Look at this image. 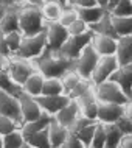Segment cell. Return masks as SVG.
Masks as SVG:
<instances>
[{
    "label": "cell",
    "instance_id": "obj_1",
    "mask_svg": "<svg viewBox=\"0 0 132 148\" xmlns=\"http://www.w3.org/2000/svg\"><path fill=\"white\" fill-rule=\"evenodd\" d=\"M16 8L19 14V30L23 36H34L45 31L47 22L41 13V5L27 3Z\"/></svg>",
    "mask_w": 132,
    "mask_h": 148
},
{
    "label": "cell",
    "instance_id": "obj_2",
    "mask_svg": "<svg viewBox=\"0 0 132 148\" xmlns=\"http://www.w3.org/2000/svg\"><path fill=\"white\" fill-rule=\"evenodd\" d=\"M36 70L45 78H62L69 70L75 67V61L64 58L58 51H45L39 59L34 61Z\"/></svg>",
    "mask_w": 132,
    "mask_h": 148
},
{
    "label": "cell",
    "instance_id": "obj_3",
    "mask_svg": "<svg viewBox=\"0 0 132 148\" xmlns=\"http://www.w3.org/2000/svg\"><path fill=\"white\" fill-rule=\"evenodd\" d=\"M47 51V34L45 31L34 36H23L20 49L14 55L22 59H28V61H36Z\"/></svg>",
    "mask_w": 132,
    "mask_h": 148
},
{
    "label": "cell",
    "instance_id": "obj_4",
    "mask_svg": "<svg viewBox=\"0 0 132 148\" xmlns=\"http://www.w3.org/2000/svg\"><path fill=\"white\" fill-rule=\"evenodd\" d=\"M95 95L97 100L101 103H114V105H121L125 106L129 101V97L123 92V89L120 87L117 83H114L112 79L104 81L98 86H93Z\"/></svg>",
    "mask_w": 132,
    "mask_h": 148
},
{
    "label": "cell",
    "instance_id": "obj_5",
    "mask_svg": "<svg viewBox=\"0 0 132 148\" xmlns=\"http://www.w3.org/2000/svg\"><path fill=\"white\" fill-rule=\"evenodd\" d=\"M36 72V66L33 61L28 59H22L19 56H10L8 61V73H10L11 79L19 86H23V83Z\"/></svg>",
    "mask_w": 132,
    "mask_h": 148
},
{
    "label": "cell",
    "instance_id": "obj_6",
    "mask_svg": "<svg viewBox=\"0 0 132 148\" xmlns=\"http://www.w3.org/2000/svg\"><path fill=\"white\" fill-rule=\"evenodd\" d=\"M93 31L89 30L87 33L79 34V36H69L67 42L64 44V47L58 51L59 55H62L64 58L71 59V61H76L78 56L82 53V50L86 49L87 45L92 44V39H93Z\"/></svg>",
    "mask_w": 132,
    "mask_h": 148
},
{
    "label": "cell",
    "instance_id": "obj_7",
    "mask_svg": "<svg viewBox=\"0 0 132 148\" xmlns=\"http://www.w3.org/2000/svg\"><path fill=\"white\" fill-rule=\"evenodd\" d=\"M99 55L95 51V49L90 45H87L86 49L82 50V53L78 56V59L75 61V67L73 69L79 73V77L82 79H89L90 81V77L92 73H93L95 67H97V64L99 61Z\"/></svg>",
    "mask_w": 132,
    "mask_h": 148
},
{
    "label": "cell",
    "instance_id": "obj_8",
    "mask_svg": "<svg viewBox=\"0 0 132 148\" xmlns=\"http://www.w3.org/2000/svg\"><path fill=\"white\" fill-rule=\"evenodd\" d=\"M118 67H120V62H118L115 55L114 56H101L98 64H97V67H95L93 73L90 77V83L93 86H98L104 81H109L110 77L115 73V70Z\"/></svg>",
    "mask_w": 132,
    "mask_h": 148
},
{
    "label": "cell",
    "instance_id": "obj_9",
    "mask_svg": "<svg viewBox=\"0 0 132 148\" xmlns=\"http://www.w3.org/2000/svg\"><path fill=\"white\" fill-rule=\"evenodd\" d=\"M47 51H59L69 39V30L59 22H50L45 27Z\"/></svg>",
    "mask_w": 132,
    "mask_h": 148
},
{
    "label": "cell",
    "instance_id": "obj_10",
    "mask_svg": "<svg viewBox=\"0 0 132 148\" xmlns=\"http://www.w3.org/2000/svg\"><path fill=\"white\" fill-rule=\"evenodd\" d=\"M0 115L13 119L19 125H23L22 112H20V101L19 97L13 94H8L5 90H0Z\"/></svg>",
    "mask_w": 132,
    "mask_h": 148
},
{
    "label": "cell",
    "instance_id": "obj_11",
    "mask_svg": "<svg viewBox=\"0 0 132 148\" xmlns=\"http://www.w3.org/2000/svg\"><path fill=\"white\" fill-rule=\"evenodd\" d=\"M19 101H20V112H22L23 123L33 122V120L39 119L44 114L42 108L39 106L36 97H31V95L22 92V94L19 95Z\"/></svg>",
    "mask_w": 132,
    "mask_h": 148
},
{
    "label": "cell",
    "instance_id": "obj_12",
    "mask_svg": "<svg viewBox=\"0 0 132 148\" xmlns=\"http://www.w3.org/2000/svg\"><path fill=\"white\" fill-rule=\"evenodd\" d=\"M36 100H37L39 106L42 108L44 112L53 115V117L62 109L64 106H67L70 103V97H69V95H65V94H62V95H51V97L39 95V97H36Z\"/></svg>",
    "mask_w": 132,
    "mask_h": 148
},
{
    "label": "cell",
    "instance_id": "obj_13",
    "mask_svg": "<svg viewBox=\"0 0 132 148\" xmlns=\"http://www.w3.org/2000/svg\"><path fill=\"white\" fill-rule=\"evenodd\" d=\"M123 115H125V106L114 105V103H98V123H103V125L117 123V120Z\"/></svg>",
    "mask_w": 132,
    "mask_h": 148
},
{
    "label": "cell",
    "instance_id": "obj_14",
    "mask_svg": "<svg viewBox=\"0 0 132 148\" xmlns=\"http://www.w3.org/2000/svg\"><path fill=\"white\" fill-rule=\"evenodd\" d=\"M114 83L123 89V92L132 100V62L129 64H120V67L115 70V73L110 77Z\"/></svg>",
    "mask_w": 132,
    "mask_h": 148
},
{
    "label": "cell",
    "instance_id": "obj_15",
    "mask_svg": "<svg viewBox=\"0 0 132 148\" xmlns=\"http://www.w3.org/2000/svg\"><path fill=\"white\" fill-rule=\"evenodd\" d=\"M78 105H79V109H81V115L84 117L90 119V120H95L97 122V117H98V100H97V95H95V89L92 87L90 90H87L84 95H81L78 100Z\"/></svg>",
    "mask_w": 132,
    "mask_h": 148
},
{
    "label": "cell",
    "instance_id": "obj_16",
    "mask_svg": "<svg viewBox=\"0 0 132 148\" xmlns=\"http://www.w3.org/2000/svg\"><path fill=\"white\" fill-rule=\"evenodd\" d=\"M117 41L118 39L110 38V36L95 33L93 39H92V47L99 56H114L117 53Z\"/></svg>",
    "mask_w": 132,
    "mask_h": 148
},
{
    "label": "cell",
    "instance_id": "obj_17",
    "mask_svg": "<svg viewBox=\"0 0 132 148\" xmlns=\"http://www.w3.org/2000/svg\"><path fill=\"white\" fill-rule=\"evenodd\" d=\"M79 115H81V109H79V105L76 100H70V103L67 106H64L58 114L54 115V120L58 123H61L62 126L69 128L71 123L76 120Z\"/></svg>",
    "mask_w": 132,
    "mask_h": 148
},
{
    "label": "cell",
    "instance_id": "obj_18",
    "mask_svg": "<svg viewBox=\"0 0 132 148\" xmlns=\"http://www.w3.org/2000/svg\"><path fill=\"white\" fill-rule=\"evenodd\" d=\"M53 115H50V114H47V112H44L39 119H36L33 120V122H28V123H23V125L20 126V131H22V134H23V137H28V136H31V134H36V133H39V131H42V130H47V128L50 126V123L53 122Z\"/></svg>",
    "mask_w": 132,
    "mask_h": 148
},
{
    "label": "cell",
    "instance_id": "obj_19",
    "mask_svg": "<svg viewBox=\"0 0 132 148\" xmlns=\"http://www.w3.org/2000/svg\"><path fill=\"white\" fill-rule=\"evenodd\" d=\"M69 128L62 126L61 123H58L53 119V122L48 126V137H50V143L51 148H62L64 142H65L67 136H69Z\"/></svg>",
    "mask_w": 132,
    "mask_h": 148
},
{
    "label": "cell",
    "instance_id": "obj_20",
    "mask_svg": "<svg viewBox=\"0 0 132 148\" xmlns=\"http://www.w3.org/2000/svg\"><path fill=\"white\" fill-rule=\"evenodd\" d=\"M44 81H45V77L41 73L39 70H36L30 78L23 83L22 86V92L31 95V97H39L42 95V89H44Z\"/></svg>",
    "mask_w": 132,
    "mask_h": 148
},
{
    "label": "cell",
    "instance_id": "obj_21",
    "mask_svg": "<svg viewBox=\"0 0 132 148\" xmlns=\"http://www.w3.org/2000/svg\"><path fill=\"white\" fill-rule=\"evenodd\" d=\"M117 56L120 64H129L132 62V34L118 38L117 41Z\"/></svg>",
    "mask_w": 132,
    "mask_h": 148
},
{
    "label": "cell",
    "instance_id": "obj_22",
    "mask_svg": "<svg viewBox=\"0 0 132 148\" xmlns=\"http://www.w3.org/2000/svg\"><path fill=\"white\" fill-rule=\"evenodd\" d=\"M0 30L5 34L20 31L19 30V14H17V8L16 6H8L3 19L0 21Z\"/></svg>",
    "mask_w": 132,
    "mask_h": 148
},
{
    "label": "cell",
    "instance_id": "obj_23",
    "mask_svg": "<svg viewBox=\"0 0 132 148\" xmlns=\"http://www.w3.org/2000/svg\"><path fill=\"white\" fill-rule=\"evenodd\" d=\"M107 11L104 8L101 6H92V8H81V10H78V14H79V19L84 21L89 27H93L95 23H98L101 21L103 17H104V14Z\"/></svg>",
    "mask_w": 132,
    "mask_h": 148
},
{
    "label": "cell",
    "instance_id": "obj_24",
    "mask_svg": "<svg viewBox=\"0 0 132 148\" xmlns=\"http://www.w3.org/2000/svg\"><path fill=\"white\" fill-rule=\"evenodd\" d=\"M62 10H64V8L59 5L56 0L41 3V13H42V16H44V19H45L47 23H50V22H58L59 17H61Z\"/></svg>",
    "mask_w": 132,
    "mask_h": 148
},
{
    "label": "cell",
    "instance_id": "obj_25",
    "mask_svg": "<svg viewBox=\"0 0 132 148\" xmlns=\"http://www.w3.org/2000/svg\"><path fill=\"white\" fill-rule=\"evenodd\" d=\"M90 30L97 34H104V36H110V38L118 39L117 33H115V28H114V23H112V16H110L109 11L104 14V17H103L98 23H95L93 27H90Z\"/></svg>",
    "mask_w": 132,
    "mask_h": 148
},
{
    "label": "cell",
    "instance_id": "obj_26",
    "mask_svg": "<svg viewBox=\"0 0 132 148\" xmlns=\"http://www.w3.org/2000/svg\"><path fill=\"white\" fill-rule=\"evenodd\" d=\"M103 126H104V130H106V147L104 148H120L121 139L125 137V136L120 133L117 125H115V123H107V125H103Z\"/></svg>",
    "mask_w": 132,
    "mask_h": 148
},
{
    "label": "cell",
    "instance_id": "obj_27",
    "mask_svg": "<svg viewBox=\"0 0 132 148\" xmlns=\"http://www.w3.org/2000/svg\"><path fill=\"white\" fill-rule=\"evenodd\" d=\"M112 23H114L115 33L118 38L132 34V17H115V16H112Z\"/></svg>",
    "mask_w": 132,
    "mask_h": 148
},
{
    "label": "cell",
    "instance_id": "obj_28",
    "mask_svg": "<svg viewBox=\"0 0 132 148\" xmlns=\"http://www.w3.org/2000/svg\"><path fill=\"white\" fill-rule=\"evenodd\" d=\"M62 94H65V90H64L61 78H45L42 95L51 97V95H62Z\"/></svg>",
    "mask_w": 132,
    "mask_h": 148
},
{
    "label": "cell",
    "instance_id": "obj_29",
    "mask_svg": "<svg viewBox=\"0 0 132 148\" xmlns=\"http://www.w3.org/2000/svg\"><path fill=\"white\" fill-rule=\"evenodd\" d=\"M25 140H27V143H30V145L34 147V148H51L50 137H48V128L39 131V133H36V134L28 136Z\"/></svg>",
    "mask_w": 132,
    "mask_h": 148
},
{
    "label": "cell",
    "instance_id": "obj_30",
    "mask_svg": "<svg viewBox=\"0 0 132 148\" xmlns=\"http://www.w3.org/2000/svg\"><path fill=\"white\" fill-rule=\"evenodd\" d=\"M0 90H5L8 94H13L16 97H19V95L22 94V87L19 84H16V83L11 79L10 73L6 72H3V73H0Z\"/></svg>",
    "mask_w": 132,
    "mask_h": 148
},
{
    "label": "cell",
    "instance_id": "obj_31",
    "mask_svg": "<svg viewBox=\"0 0 132 148\" xmlns=\"http://www.w3.org/2000/svg\"><path fill=\"white\" fill-rule=\"evenodd\" d=\"M61 81H62V86H64V90H65V95H69L71 90L76 87L79 83L82 81V78L79 77V73L75 69H71V70H69L65 75L61 78Z\"/></svg>",
    "mask_w": 132,
    "mask_h": 148
},
{
    "label": "cell",
    "instance_id": "obj_32",
    "mask_svg": "<svg viewBox=\"0 0 132 148\" xmlns=\"http://www.w3.org/2000/svg\"><path fill=\"white\" fill-rule=\"evenodd\" d=\"M25 142L27 140L20 130H16L13 133L3 136V148H20Z\"/></svg>",
    "mask_w": 132,
    "mask_h": 148
},
{
    "label": "cell",
    "instance_id": "obj_33",
    "mask_svg": "<svg viewBox=\"0 0 132 148\" xmlns=\"http://www.w3.org/2000/svg\"><path fill=\"white\" fill-rule=\"evenodd\" d=\"M22 39H23V34L20 31H14V33L6 34V47H8V51H10V56H14L19 51Z\"/></svg>",
    "mask_w": 132,
    "mask_h": 148
},
{
    "label": "cell",
    "instance_id": "obj_34",
    "mask_svg": "<svg viewBox=\"0 0 132 148\" xmlns=\"http://www.w3.org/2000/svg\"><path fill=\"white\" fill-rule=\"evenodd\" d=\"M97 125H98V122L92 123V125L86 126V128H82V130L76 134V136H78V139L82 142V145L86 147V148H90V145H92V140H93L95 131H97Z\"/></svg>",
    "mask_w": 132,
    "mask_h": 148
},
{
    "label": "cell",
    "instance_id": "obj_35",
    "mask_svg": "<svg viewBox=\"0 0 132 148\" xmlns=\"http://www.w3.org/2000/svg\"><path fill=\"white\" fill-rule=\"evenodd\" d=\"M109 13L115 17H132V2L131 0H121Z\"/></svg>",
    "mask_w": 132,
    "mask_h": 148
},
{
    "label": "cell",
    "instance_id": "obj_36",
    "mask_svg": "<svg viewBox=\"0 0 132 148\" xmlns=\"http://www.w3.org/2000/svg\"><path fill=\"white\" fill-rule=\"evenodd\" d=\"M78 19H79L78 10H76V8H71V6H69V8H64V10H62L61 17H59V21H58V22L67 28V27L71 25V23H73L75 21H78Z\"/></svg>",
    "mask_w": 132,
    "mask_h": 148
},
{
    "label": "cell",
    "instance_id": "obj_37",
    "mask_svg": "<svg viewBox=\"0 0 132 148\" xmlns=\"http://www.w3.org/2000/svg\"><path fill=\"white\" fill-rule=\"evenodd\" d=\"M16 130H20V125L17 122H14L10 117H5V115H0V136H6Z\"/></svg>",
    "mask_w": 132,
    "mask_h": 148
},
{
    "label": "cell",
    "instance_id": "obj_38",
    "mask_svg": "<svg viewBox=\"0 0 132 148\" xmlns=\"http://www.w3.org/2000/svg\"><path fill=\"white\" fill-rule=\"evenodd\" d=\"M104 147H106V130L101 123H98L90 148H104Z\"/></svg>",
    "mask_w": 132,
    "mask_h": 148
},
{
    "label": "cell",
    "instance_id": "obj_39",
    "mask_svg": "<svg viewBox=\"0 0 132 148\" xmlns=\"http://www.w3.org/2000/svg\"><path fill=\"white\" fill-rule=\"evenodd\" d=\"M92 87H93V84H92L89 79H82V81L79 83V84L69 94V97H70V100H78L79 97H81V95L86 94L87 90H90Z\"/></svg>",
    "mask_w": 132,
    "mask_h": 148
},
{
    "label": "cell",
    "instance_id": "obj_40",
    "mask_svg": "<svg viewBox=\"0 0 132 148\" xmlns=\"http://www.w3.org/2000/svg\"><path fill=\"white\" fill-rule=\"evenodd\" d=\"M67 30H69V34L70 36H79V34H84L87 33V31L90 30V27L87 25L84 21H81V19H78V21H75L71 25L67 27Z\"/></svg>",
    "mask_w": 132,
    "mask_h": 148
},
{
    "label": "cell",
    "instance_id": "obj_41",
    "mask_svg": "<svg viewBox=\"0 0 132 148\" xmlns=\"http://www.w3.org/2000/svg\"><path fill=\"white\" fill-rule=\"evenodd\" d=\"M92 123H95V120H90V119L84 117V115H79V117L69 126V131H70V133H73V134H78L82 128L89 126V125H92Z\"/></svg>",
    "mask_w": 132,
    "mask_h": 148
},
{
    "label": "cell",
    "instance_id": "obj_42",
    "mask_svg": "<svg viewBox=\"0 0 132 148\" xmlns=\"http://www.w3.org/2000/svg\"><path fill=\"white\" fill-rule=\"evenodd\" d=\"M115 125H117V128L120 130V133L123 136H132V122L126 117V115L120 117Z\"/></svg>",
    "mask_w": 132,
    "mask_h": 148
},
{
    "label": "cell",
    "instance_id": "obj_43",
    "mask_svg": "<svg viewBox=\"0 0 132 148\" xmlns=\"http://www.w3.org/2000/svg\"><path fill=\"white\" fill-rule=\"evenodd\" d=\"M62 148H86V147L82 145V142L78 139L76 134L69 133V136H67V139H65V142H64Z\"/></svg>",
    "mask_w": 132,
    "mask_h": 148
},
{
    "label": "cell",
    "instance_id": "obj_44",
    "mask_svg": "<svg viewBox=\"0 0 132 148\" xmlns=\"http://www.w3.org/2000/svg\"><path fill=\"white\" fill-rule=\"evenodd\" d=\"M69 6L81 10V8H92L97 6V0H69Z\"/></svg>",
    "mask_w": 132,
    "mask_h": 148
},
{
    "label": "cell",
    "instance_id": "obj_45",
    "mask_svg": "<svg viewBox=\"0 0 132 148\" xmlns=\"http://www.w3.org/2000/svg\"><path fill=\"white\" fill-rule=\"evenodd\" d=\"M0 3H3L6 6H22V5H27V3H37V5H41L39 0H2Z\"/></svg>",
    "mask_w": 132,
    "mask_h": 148
},
{
    "label": "cell",
    "instance_id": "obj_46",
    "mask_svg": "<svg viewBox=\"0 0 132 148\" xmlns=\"http://www.w3.org/2000/svg\"><path fill=\"white\" fill-rule=\"evenodd\" d=\"M0 56H10V51L6 47V34L0 30Z\"/></svg>",
    "mask_w": 132,
    "mask_h": 148
},
{
    "label": "cell",
    "instance_id": "obj_47",
    "mask_svg": "<svg viewBox=\"0 0 132 148\" xmlns=\"http://www.w3.org/2000/svg\"><path fill=\"white\" fill-rule=\"evenodd\" d=\"M8 61H10V56H0V73L8 70Z\"/></svg>",
    "mask_w": 132,
    "mask_h": 148
},
{
    "label": "cell",
    "instance_id": "obj_48",
    "mask_svg": "<svg viewBox=\"0 0 132 148\" xmlns=\"http://www.w3.org/2000/svg\"><path fill=\"white\" fill-rule=\"evenodd\" d=\"M120 148H132V139H131V136H125V137L121 139Z\"/></svg>",
    "mask_w": 132,
    "mask_h": 148
},
{
    "label": "cell",
    "instance_id": "obj_49",
    "mask_svg": "<svg viewBox=\"0 0 132 148\" xmlns=\"http://www.w3.org/2000/svg\"><path fill=\"white\" fill-rule=\"evenodd\" d=\"M125 115L132 122V100H129L125 105Z\"/></svg>",
    "mask_w": 132,
    "mask_h": 148
},
{
    "label": "cell",
    "instance_id": "obj_50",
    "mask_svg": "<svg viewBox=\"0 0 132 148\" xmlns=\"http://www.w3.org/2000/svg\"><path fill=\"white\" fill-rule=\"evenodd\" d=\"M121 0H107V11H112Z\"/></svg>",
    "mask_w": 132,
    "mask_h": 148
},
{
    "label": "cell",
    "instance_id": "obj_51",
    "mask_svg": "<svg viewBox=\"0 0 132 148\" xmlns=\"http://www.w3.org/2000/svg\"><path fill=\"white\" fill-rule=\"evenodd\" d=\"M6 10H8V6H6V5H3V3H0V21L3 19V16H5Z\"/></svg>",
    "mask_w": 132,
    "mask_h": 148
},
{
    "label": "cell",
    "instance_id": "obj_52",
    "mask_svg": "<svg viewBox=\"0 0 132 148\" xmlns=\"http://www.w3.org/2000/svg\"><path fill=\"white\" fill-rule=\"evenodd\" d=\"M97 5L101 6V8H104V10L107 11V0H97Z\"/></svg>",
    "mask_w": 132,
    "mask_h": 148
},
{
    "label": "cell",
    "instance_id": "obj_53",
    "mask_svg": "<svg viewBox=\"0 0 132 148\" xmlns=\"http://www.w3.org/2000/svg\"><path fill=\"white\" fill-rule=\"evenodd\" d=\"M56 2H58L62 8H69V0H56Z\"/></svg>",
    "mask_w": 132,
    "mask_h": 148
},
{
    "label": "cell",
    "instance_id": "obj_54",
    "mask_svg": "<svg viewBox=\"0 0 132 148\" xmlns=\"http://www.w3.org/2000/svg\"><path fill=\"white\" fill-rule=\"evenodd\" d=\"M20 148H34V147H31L30 143H27V142H25V143H23V145H22Z\"/></svg>",
    "mask_w": 132,
    "mask_h": 148
},
{
    "label": "cell",
    "instance_id": "obj_55",
    "mask_svg": "<svg viewBox=\"0 0 132 148\" xmlns=\"http://www.w3.org/2000/svg\"><path fill=\"white\" fill-rule=\"evenodd\" d=\"M0 148H3V136H0Z\"/></svg>",
    "mask_w": 132,
    "mask_h": 148
},
{
    "label": "cell",
    "instance_id": "obj_56",
    "mask_svg": "<svg viewBox=\"0 0 132 148\" xmlns=\"http://www.w3.org/2000/svg\"><path fill=\"white\" fill-rule=\"evenodd\" d=\"M41 3H44V2H51V0H39Z\"/></svg>",
    "mask_w": 132,
    "mask_h": 148
},
{
    "label": "cell",
    "instance_id": "obj_57",
    "mask_svg": "<svg viewBox=\"0 0 132 148\" xmlns=\"http://www.w3.org/2000/svg\"><path fill=\"white\" fill-rule=\"evenodd\" d=\"M131 139H132V136H131Z\"/></svg>",
    "mask_w": 132,
    "mask_h": 148
},
{
    "label": "cell",
    "instance_id": "obj_58",
    "mask_svg": "<svg viewBox=\"0 0 132 148\" xmlns=\"http://www.w3.org/2000/svg\"><path fill=\"white\" fill-rule=\"evenodd\" d=\"M0 2H2V0H0Z\"/></svg>",
    "mask_w": 132,
    "mask_h": 148
},
{
    "label": "cell",
    "instance_id": "obj_59",
    "mask_svg": "<svg viewBox=\"0 0 132 148\" xmlns=\"http://www.w3.org/2000/svg\"><path fill=\"white\" fill-rule=\"evenodd\" d=\"M131 2H132V0H131Z\"/></svg>",
    "mask_w": 132,
    "mask_h": 148
}]
</instances>
